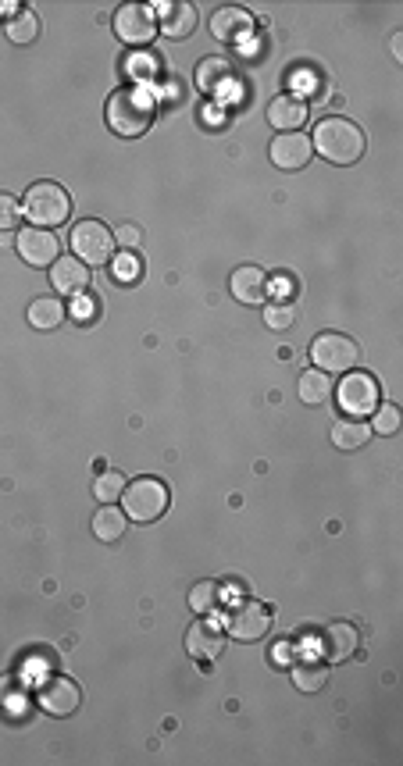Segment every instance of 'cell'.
Returning a JSON list of instances; mask_svg holds the SVG:
<instances>
[{
    "mask_svg": "<svg viewBox=\"0 0 403 766\" xmlns=\"http://www.w3.org/2000/svg\"><path fill=\"white\" fill-rule=\"evenodd\" d=\"M157 115V97L147 86H122L107 97V129L122 139H136L154 125Z\"/></svg>",
    "mask_w": 403,
    "mask_h": 766,
    "instance_id": "obj_1",
    "label": "cell"
},
{
    "mask_svg": "<svg viewBox=\"0 0 403 766\" xmlns=\"http://www.w3.org/2000/svg\"><path fill=\"white\" fill-rule=\"evenodd\" d=\"M311 147L329 164L350 168V164H357L364 157L368 139H364V132L357 129L350 118H325V122H318V129H314Z\"/></svg>",
    "mask_w": 403,
    "mask_h": 766,
    "instance_id": "obj_2",
    "label": "cell"
},
{
    "mask_svg": "<svg viewBox=\"0 0 403 766\" xmlns=\"http://www.w3.org/2000/svg\"><path fill=\"white\" fill-rule=\"evenodd\" d=\"M22 218H29L33 229H58L72 218V196L58 182H33L25 189Z\"/></svg>",
    "mask_w": 403,
    "mask_h": 766,
    "instance_id": "obj_3",
    "label": "cell"
},
{
    "mask_svg": "<svg viewBox=\"0 0 403 766\" xmlns=\"http://www.w3.org/2000/svg\"><path fill=\"white\" fill-rule=\"evenodd\" d=\"M332 392H336L339 410H343L346 417H354V421L375 414V407L382 403L379 382H375V375H368V371H346L343 382H336Z\"/></svg>",
    "mask_w": 403,
    "mask_h": 766,
    "instance_id": "obj_4",
    "label": "cell"
},
{
    "mask_svg": "<svg viewBox=\"0 0 403 766\" xmlns=\"http://www.w3.org/2000/svg\"><path fill=\"white\" fill-rule=\"evenodd\" d=\"M122 510L129 521L154 524L157 517L168 510V485L157 478H136L125 485L122 492Z\"/></svg>",
    "mask_w": 403,
    "mask_h": 766,
    "instance_id": "obj_5",
    "label": "cell"
},
{
    "mask_svg": "<svg viewBox=\"0 0 403 766\" xmlns=\"http://www.w3.org/2000/svg\"><path fill=\"white\" fill-rule=\"evenodd\" d=\"M311 360L325 375H346V371H354L357 360H361V346L343 332H321L314 335V343H311Z\"/></svg>",
    "mask_w": 403,
    "mask_h": 766,
    "instance_id": "obj_6",
    "label": "cell"
},
{
    "mask_svg": "<svg viewBox=\"0 0 403 766\" xmlns=\"http://www.w3.org/2000/svg\"><path fill=\"white\" fill-rule=\"evenodd\" d=\"M68 243H72V257H79L86 268H97V264L111 261V253H115V232L107 229L104 221L86 218L72 229Z\"/></svg>",
    "mask_w": 403,
    "mask_h": 766,
    "instance_id": "obj_7",
    "label": "cell"
},
{
    "mask_svg": "<svg viewBox=\"0 0 403 766\" xmlns=\"http://www.w3.org/2000/svg\"><path fill=\"white\" fill-rule=\"evenodd\" d=\"M115 36L122 43H129L132 50H143L154 43L157 36V15L150 4H122L115 11Z\"/></svg>",
    "mask_w": 403,
    "mask_h": 766,
    "instance_id": "obj_8",
    "label": "cell"
},
{
    "mask_svg": "<svg viewBox=\"0 0 403 766\" xmlns=\"http://www.w3.org/2000/svg\"><path fill=\"white\" fill-rule=\"evenodd\" d=\"M225 628L236 642H261L272 631V610L261 603H236L225 613Z\"/></svg>",
    "mask_w": 403,
    "mask_h": 766,
    "instance_id": "obj_9",
    "label": "cell"
},
{
    "mask_svg": "<svg viewBox=\"0 0 403 766\" xmlns=\"http://www.w3.org/2000/svg\"><path fill=\"white\" fill-rule=\"evenodd\" d=\"M36 706H40L43 713H50V717H72L75 709L83 706V692H79V685H75L72 677L54 674L36 688Z\"/></svg>",
    "mask_w": 403,
    "mask_h": 766,
    "instance_id": "obj_10",
    "label": "cell"
},
{
    "mask_svg": "<svg viewBox=\"0 0 403 766\" xmlns=\"http://www.w3.org/2000/svg\"><path fill=\"white\" fill-rule=\"evenodd\" d=\"M15 250L25 264H33V268H50V264L58 261L61 243L50 229H33V225H29V229H22L15 236Z\"/></svg>",
    "mask_w": 403,
    "mask_h": 766,
    "instance_id": "obj_11",
    "label": "cell"
},
{
    "mask_svg": "<svg viewBox=\"0 0 403 766\" xmlns=\"http://www.w3.org/2000/svg\"><path fill=\"white\" fill-rule=\"evenodd\" d=\"M268 154H272V164L275 168H282V172H300V168L311 164L314 147H311V139H307L304 132H279V136L272 139Z\"/></svg>",
    "mask_w": 403,
    "mask_h": 766,
    "instance_id": "obj_12",
    "label": "cell"
},
{
    "mask_svg": "<svg viewBox=\"0 0 403 766\" xmlns=\"http://www.w3.org/2000/svg\"><path fill=\"white\" fill-rule=\"evenodd\" d=\"M186 652H190L197 663H214L225 652V635L218 624L211 620H193L190 631H186Z\"/></svg>",
    "mask_w": 403,
    "mask_h": 766,
    "instance_id": "obj_13",
    "label": "cell"
},
{
    "mask_svg": "<svg viewBox=\"0 0 403 766\" xmlns=\"http://www.w3.org/2000/svg\"><path fill=\"white\" fill-rule=\"evenodd\" d=\"M307 118H311V107H307V100L297 97V93H282V97H275L272 104H268V125L279 132L304 129Z\"/></svg>",
    "mask_w": 403,
    "mask_h": 766,
    "instance_id": "obj_14",
    "label": "cell"
},
{
    "mask_svg": "<svg viewBox=\"0 0 403 766\" xmlns=\"http://www.w3.org/2000/svg\"><path fill=\"white\" fill-rule=\"evenodd\" d=\"M229 293L232 300L247 303V307H261L268 300V275L261 268H254V264H243V268L232 271Z\"/></svg>",
    "mask_w": 403,
    "mask_h": 766,
    "instance_id": "obj_15",
    "label": "cell"
},
{
    "mask_svg": "<svg viewBox=\"0 0 403 766\" xmlns=\"http://www.w3.org/2000/svg\"><path fill=\"white\" fill-rule=\"evenodd\" d=\"M50 286L61 296H79L90 286V268L79 257H58L50 264Z\"/></svg>",
    "mask_w": 403,
    "mask_h": 766,
    "instance_id": "obj_16",
    "label": "cell"
},
{
    "mask_svg": "<svg viewBox=\"0 0 403 766\" xmlns=\"http://www.w3.org/2000/svg\"><path fill=\"white\" fill-rule=\"evenodd\" d=\"M357 645H361V631H357L354 624H346V620L329 624V628L321 631V652H325V660L332 663L350 660L357 652Z\"/></svg>",
    "mask_w": 403,
    "mask_h": 766,
    "instance_id": "obj_17",
    "label": "cell"
},
{
    "mask_svg": "<svg viewBox=\"0 0 403 766\" xmlns=\"http://www.w3.org/2000/svg\"><path fill=\"white\" fill-rule=\"evenodd\" d=\"M250 25L254 22H250V15L243 8H218L211 15V36L222 43H239L247 40Z\"/></svg>",
    "mask_w": 403,
    "mask_h": 766,
    "instance_id": "obj_18",
    "label": "cell"
},
{
    "mask_svg": "<svg viewBox=\"0 0 403 766\" xmlns=\"http://www.w3.org/2000/svg\"><path fill=\"white\" fill-rule=\"evenodd\" d=\"M197 86L200 93H207V97H222L225 90L232 86V65L225 58H204L197 65Z\"/></svg>",
    "mask_w": 403,
    "mask_h": 766,
    "instance_id": "obj_19",
    "label": "cell"
},
{
    "mask_svg": "<svg viewBox=\"0 0 403 766\" xmlns=\"http://www.w3.org/2000/svg\"><path fill=\"white\" fill-rule=\"evenodd\" d=\"M25 318H29L33 328H40V332H54V328H61V321L68 318V307L61 296H36V300L29 303V310H25Z\"/></svg>",
    "mask_w": 403,
    "mask_h": 766,
    "instance_id": "obj_20",
    "label": "cell"
},
{
    "mask_svg": "<svg viewBox=\"0 0 403 766\" xmlns=\"http://www.w3.org/2000/svg\"><path fill=\"white\" fill-rule=\"evenodd\" d=\"M161 33L172 36V40H186V36L197 29V8L193 4H161Z\"/></svg>",
    "mask_w": 403,
    "mask_h": 766,
    "instance_id": "obj_21",
    "label": "cell"
},
{
    "mask_svg": "<svg viewBox=\"0 0 403 766\" xmlns=\"http://www.w3.org/2000/svg\"><path fill=\"white\" fill-rule=\"evenodd\" d=\"M332 389H336L332 375H325V371H318V367L304 371L297 382V396H300V403H307V407H321V403L332 396Z\"/></svg>",
    "mask_w": 403,
    "mask_h": 766,
    "instance_id": "obj_22",
    "label": "cell"
},
{
    "mask_svg": "<svg viewBox=\"0 0 403 766\" xmlns=\"http://www.w3.org/2000/svg\"><path fill=\"white\" fill-rule=\"evenodd\" d=\"M125 528H129V517H125V510H118L115 503H104L93 514V535L100 538V542H118V538L125 535Z\"/></svg>",
    "mask_w": 403,
    "mask_h": 766,
    "instance_id": "obj_23",
    "label": "cell"
},
{
    "mask_svg": "<svg viewBox=\"0 0 403 766\" xmlns=\"http://www.w3.org/2000/svg\"><path fill=\"white\" fill-rule=\"evenodd\" d=\"M368 439H371V428L364 421L343 417V421L332 424V446L336 449H361Z\"/></svg>",
    "mask_w": 403,
    "mask_h": 766,
    "instance_id": "obj_24",
    "label": "cell"
},
{
    "mask_svg": "<svg viewBox=\"0 0 403 766\" xmlns=\"http://www.w3.org/2000/svg\"><path fill=\"white\" fill-rule=\"evenodd\" d=\"M293 685H297L300 692H318V688L329 685V667L318 660H300L297 667H293Z\"/></svg>",
    "mask_w": 403,
    "mask_h": 766,
    "instance_id": "obj_25",
    "label": "cell"
},
{
    "mask_svg": "<svg viewBox=\"0 0 403 766\" xmlns=\"http://www.w3.org/2000/svg\"><path fill=\"white\" fill-rule=\"evenodd\" d=\"M125 474L122 471H100L97 478H93V499H100V503H115V499H122L125 492Z\"/></svg>",
    "mask_w": 403,
    "mask_h": 766,
    "instance_id": "obj_26",
    "label": "cell"
},
{
    "mask_svg": "<svg viewBox=\"0 0 403 766\" xmlns=\"http://www.w3.org/2000/svg\"><path fill=\"white\" fill-rule=\"evenodd\" d=\"M40 36V15L36 11H18L15 18L8 22V40L11 43H33Z\"/></svg>",
    "mask_w": 403,
    "mask_h": 766,
    "instance_id": "obj_27",
    "label": "cell"
},
{
    "mask_svg": "<svg viewBox=\"0 0 403 766\" xmlns=\"http://www.w3.org/2000/svg\"><path fill=\"white\" fill-rule=\"evenodd\" d=\"M190 606L193 613H214L222 606V585H214V581H197L190 588Z\"/></svg>",
    "mask_w": 403,
    "mask_h": 766,
    "instance_id": "obj_28",
    "label": "cell"
},
{
    "mask_svg": "<svg viewBox=\"0 0 403 766\" xmlns=\"http://www.w3.org/2000/svg\"><path fill=\"white\" fill-rule=\"evenodd\" d=\"M400 424H403L400 407H396V403H379V407H375V414H371L368 428L375 435H396V432H400Z\"/></svg>",
    "mask_w": 403,
    "mask_h": 766,
    "instance_id": "obj_29",
    "label": "cell"
},
{
    "mask_svg": "<svg viewBox=\"0 0 403 766\" xmlns=\"http://www.w3.org/2000/svg\"><path fill=\"white\" fill-rule=\"evenodd\" d=\"M293 321H297V310L289 303H264V325L268 328L286 332V328H293Z\"/></svg>",
    "mask_w": 403,
    "mask_h": 766,
    "instance_id": "obj_30",
    "label": "cell"
},
{
    "mask_svg": "<svg viewBox=\"0 0 403 766\" xmlns=\"http://www.w3.org/2000/svg\"><path fill=\"white\" fill-rule=\"evenodd\" d=\"M22 221V207L11 193H0V232H11Z\"/></svg>",
    "mask_w": 403,
    "mask_h": 766,
    "instance_id": "obj_31",
    "label": "cell"
},
{
    "mask_svg": "<svg viewBox=\"0 0 403 766\" xmlns=\"http://www.w3.org/2000/svg\"><path fill=\"white\" fill-rule=\"evenodd\" d=\"M111 271H115V282H136L140 278V261L129 253V257H118Z\"/></svg>",
    "mask_w": 403,
    "mask_h": 766,
    "instance_id": "obj_32",
    "label": "cell"
},
{
    "mask_svg": "<svg viewBox=\"0 0 403 766\" xmlns=\"http://www.w3.org/2000/svg\"><path fill=\"white\" fill-rule=\"evenodd\" d=\"M115 239H118L122 246H129V250H136V246L143 243V229H140V225H122Z\"/></svg>",
    "mask_w": 403,
    "mask_h": 766,
    "instance_id": "obj_33",
    "label": "cell"
},
{
    "mask_svg": "<svg viewBox=\"0 0 403 766\" xmlns=\"http://www.w3.org/2000/svg\"><path fill=\"white\" fill-rule=\"evenodd\" d=\"M93 314H97V296H83V303H79V310H75V318L86 321V318H93Z\"/></svg>",
    "mask_w": 403,
    "mask_h": 766,
    "instance_id": "obj_34",
    "label": "cell"
},
{
    "mask_svg": "<svg viewBox=\"0 0 403 766\" xmlns=\"http://www.w3.org/2000/svg\"><path fill=\"white\" fill-rule=\"evenodd\" d=\"M400 43H403V36H400V33H396V36H393V58H396V61H400V58H403V50H400Z\"/></svg>",
    "mask_w": 403,
    "mask_h": 766,
    "instance_id": "obj_35",
    "label": "cell"
},
{
    "mask_svg": "<svg viewBox=\"0 0 403 766\" xmlns=\"http://www.w3.org/2000/svg\"><path fill=\"white\" fill-rule=\"evenodd\" d=\"M4 11H22V8H18V4H0V15H4Z\"/></svg>",
    "mask_w": 403,
    "mask_h": 766,
    "instance_id": "obj_36",
    "label": "cell"
}]
</instances>
